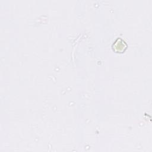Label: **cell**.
<instances>
[{
  "mask_svg": "<svg viewBox=\"0 0 152 152\" xmlns=\"http://www.w3.org/2000/svg\"><path fill=\"white\" fill-rule=\"evenodd\" d=\"M112 48L116 52L122 53L126 49L127 44L121 38H118L112 45Z\"/></svg>",
  "mask_w": 152,
  "mask_h": 152,
  "instance_id": "1",
  "label": "cell"
}]
</instances>
